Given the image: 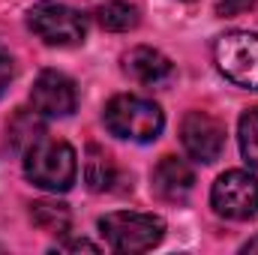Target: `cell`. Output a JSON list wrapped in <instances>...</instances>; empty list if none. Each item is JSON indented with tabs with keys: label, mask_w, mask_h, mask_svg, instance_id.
Instances as JSON below:
<instances>
[{
	"label": "cell",
	"mask_w": 258,
	"mask_h": 255,
	"mask_svg": "<svg viewBox=\"0 0 258 255\" xmlns=\"http://www.w3.org/2000/svg\"><path fill=\"white\" fill-rule=\"evenodd\" d=\"M24 174L48 192H66L72 189L75 174H78V159L75 150L66 141L54 138H39L24 150Z\"/></svg>",
	"instance_id": "cell-1"
},
{
	"label": "cell",
	"mask_w": 258,
	"mask_h": 255,
	"mask_svg": "<svg viewBox=\"0 0 258 255\" xmlns=\"http://www.w3.org/2000/svg\"><path fill=\"white\" fill-rule=\"evenodd\" d=\"M180 141L192 159L216 162L225 147V126L207 111H189L180 123Z\"/></svg>",
	"instance_id": "cell-7"
},
{
	"label": "cell",
	"mask_w": 258,
	"mask_h": 255,
	"mask_svg": "<svg viewBox=\"0 0 258 255\" xmlns=\"http://www.w3.org/2000/svg\"><path fill=\"white\" fill-rule=\"evenodd\" d=\"M96 21L102 30L126 33L132 27H138V9L132 3H123V0H111V3H102L96 9Z\"/></svg>",
	"instance_id": "cell-14"
},
{
	"label": "cell",
	"mask_w": 258,
	"mask_h": 255,
	"mask_svg": "<svg viewBox=\"0 0 258 255\" xmlns=\"http://www.w3.org/2000/svg\"><path fill=\"white\" fill-rule=\"evenodd\" d=\"M237 138H240V153H243V159H246L252 168H258V105L249 108V111L240 117Z\"/></svg>",
	"instance_id": "cell-15"
},
{
	"label": "cell",
	"mask_w": 258,
	"mask_h": 255,
	"mask_svg": "<svg viewBox=\"0 0 258 255\" xmlns=\"http://www.w3.org/2000/svg\"><path fill=\"white\" fill-rule=\"evenodd\" d=\"M27 27L45 42V45H54V48H72V45H81L84 36H87V21L81 12L69 9L63 3H36L30 12H27Z\"/></svg>",
	"instance_id": "cell-5"
},
{
	"label": "cell",
	"mask_w": 258,
	"mask_h": 255,
	"mask_svg": "<svg viewBox=\"0 0 258 255\" xmlns=\"http://www.w3.org/2000/svg\"><path fill=\"white\" fill-rule=\"evenodd\" d=\"M195 186V174L189 162L177 159V156H162L159 165L153 168V192L162 201H186Z\"/></svg>",
	"instance_id": "cell-9"
},
{
	"label": "cell",
	"mask_w": 258,
	"mask_h": 255,
	"mask_svg": "<svg viewBox=\"0 0 258 255\" xmlns=\"http://www.w3.org/2000/svg\"><path fill=\"white\" fill-rule=\"evenodd\" d=\"M213 60L231 84L258 90V33L249 30L222 33L213 45Z\"/></svg>",
	"instance_id": "cell-4"
},
{
	"label": "cell",
	"mask_w": 258,
	"mask_h": 255,
	"mask_svg": "<svg viewBox=\"0 0 258 255\" xmlns=\"http://www.w3.org/2000/svg\"><path fill=\"white\" fill-rule=\"evenodd\" d=\"M123 69H126L138 84H162V81H168L171 72H174L171 60H168L162 51L147 48V45L132 48L126 57H123Z\"/></svg>",
	"instance_id": "cell-10"
},
{
	"label": "cell",
	"mask_w": 258,
	"mask_h": 255,
	"mask_svg": "<svg viewBox=\"0 0 258 255\" xmlns=\"http://www.w3.org/2000/svg\"><path fill=\"white\" fill-rule=\"evenodd\" d=\"M99 231L114 252H147L165 237V222L153 213L117 210L99 219Z\"/></svg>",
	"instance_id": "cell-3"
},
{
	"label": "cell",
	"mask_w": 258,
	"mask_h": 255,
	"mask_svg": "<svg viewBox=\"0 0 258 255\" xmlns=\"http://www.w3.org/2000/svg\"><path fill=\"white\" fill-rule=\"evenodd\" d=\"M30 219L39 231L45 234H66L72 225V213L63 201H51V198H39L30 204Z\"/></svg>",
	"instance_id": "cell-11"
},
{
	"label": "cell",
	"mask_w": 258,
	"mask_h": 255,
	"mask_svg": "<svg viewBox=\"0 0 258 255\" xmlns=\"http://www.w3.org/2000/svg\"><path fill=\"white\" fill-rule=\"evenodd\" d=\"M9 144L15 147V150H27L30 144H36L42 135H45V120H42V114L33 108V111H27V108H18L15 114H12V120H9Z\"/></svg>",
	"instance_id": "cell-13"
},
{
	"label": "cell",
	"mask_w": 258,
	"mask_h": 255,
	"mask_svg": "<svg viewBox=\"0 0 258 255\" xmlns=\"http://www.w3.org/2000/svg\"><path fill=\"white\" fill-rule=\"evenodd\" d=\"M105 126L117 138L147 144V141L159 138V132L165 126V114L153 99L123 93V96H114L105 105Z\"/></svg>",
	"instance_id": "cell-2"
},
{
	"label": "cell",
	"mask_w": 258,
	"mask_h": 255,
	"mask_svg": "<svg viewBox=\"0 0 258 255\" xmlns=\"http://www.w3.org/2000/svg\"><path fill=\"white\" fill-rule=\"evenodd\" d=\"M252 3H255V0H213L216 12H219V15H225V18H231V15H240V12H246V9H249Z\"/></svg>",
	"instance_id": "cell-16"
},
{
	"label": "cell",
	"mask_w": 258,
	"mask_h": 255,
	"mask_svg": "<svg viewBox=\"0 0 258 255\" xmlns=\"http://www.w3.org/2000/svg\"><path fill=\"white\" fill-rule=\"evenodd\" d=\"M117 171H114V162L111 156L99 147V144H90L87 153H84V183L90 192H105L111 189Z\"/></svg>",
	"instance_id": "cell-12"
},
{
	"label": "cell",
	"mask_w": 258,
	"mask_h": 255,
	"mask_svg": "<svg viewBox=\"0 0 258 255\" xmlns=\"http://www.w3.org/2000/svg\"><path fill=\"white\" fill-rule=\"evenodd\" d=\"M57 249H63V252H99V246L96 243H90V240H63V243H57Z\"/></svg>",
	"instance_id": "cell-18"
},
{
	"label": "cell",
	"mask_w": 258,
	"mask_h": 255,
	"mask_svg": "<svg viewBox=\"0 0 258 255\" xmlns=\"http://www.w3.org/2000/svg\"><path fill=\"white\" fill-rule=\"evenodd\" d=\"M9 81H12V54H9V51H6V45L0 42V96L6 93Z\"/></svg>",
	"instance_id": "cell-17"
},
{
	"label": "cell",
	"mask_w": 258,
	"mask_h": 255,
	"mask_svg": "<svg viewBox=\"0 0 258 255\" xmlns=\"http://www.w3.org/2000/svg\"><path fill=\"white\" fill-rule=\"evenodd\" d=\"M210 204L225 219H255L258 216V180L249 171H225L210 189Z\"/></svg>",
	"instance_id": "cell-6"
},
{
	"label": "cell",
	"mask_w": 258,
	"mask_h": 255,
	"mask_svg": "<svg viewBox=\"0 0 258 255\" xmlns=\"http://www.w3.org/2000/svg\"><path fill=\"white\" fill-rule=\"evenodd\" d=\"M30 102L42 117H69L78 105V93H75L72 78H66L57 69H45L33 81Z\"/></svg>",
	"instance_id": "cell-8"
},
{
	"label": "cell",
	"mask_w": 258,
	"mask_h": 255,
	"mask_svg": "<svg viewBox=\"0 0 258 255\" xmlns=\"http://www.w3.org/2000/svg\"><path fill=\"white\" fill-rule=\"evenodd\" d=\"M243 252H258V237H252V240L243 243Z\"/></svg>",
	"instance_id": "cell-19"
}]
</instances>
